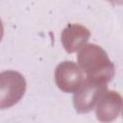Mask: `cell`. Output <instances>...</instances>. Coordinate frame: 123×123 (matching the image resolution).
I'll return each instance as SVG.
<instances>
[{"mask_svg": "<svg viewBox=\"0 0 123 123\" xmlns=\"http://www.w3.org/2000/svg\"><path fill=\"white\" fill-rule=\"evenodd\" d=\"M81 70L86 73L87 79L106 84L113 76V65L106 52L94 44L86 45L78 56Z\"/></svg>", "mask_w": 123, "mask_h": 123, "instance_id": "obj_1", "label": "cell"}, {"mask_svg": "<svg viewBox=\"0 0 123 123\" xmlns=\"http://www.w3.org/2000/svg\"><path fill=\"white\" fill-rule=\"evenodd\" d=\"M26 89L24 77L16 71L8 70L0 73V110L16 104Z\"/></svg>", "mask_w": 123, "mask_h": 123, "instance_id": "obj_2", "label": "cell"}, {"mask_svg": "<svg viewBox=\"0 0 123 123\" xmlns=\"http://www.w3.org/2000/svg\"><path fill=\"white\" fill-rule=\"evenodd\" d=\"M74 95V107L79 112L91 111L106 90V85L86 79Z\"/></svg>", "mask_w": 123, "mask_h": 123, "instance_id": "obj_3", "label": "cell"}, {"mask_svg": "<svg viewBox=\"0 0 123 123\" xmlns=\"http://www.w3.org/2000/svg\"><path fill=\"white\" fill-rule=\"evenodd\" d=\"M57 86L64 92H76L83 84V72L74 62L60 63L55 73Z\"/></svg>", "mask_w": 123, "mask_h": 123, "instance_id": "obj_4", "label": "cell"}, {"mask_svg": "<svg viewBox=\"0 0 123 123\" xmlns=\"http://www.w3.org/2000/svg\"><path fill=\"white\" fill-rule=\"evenodd\" d=\"M121 110V97L113 91L104 92L97 106V118L102 122H110L115 119Z\"/></svg>", "mask_w": 123, "mask_h": 123, "instance_id": "obj_5", "label": "cell"}, {"mask_svg": "<svg viewBox=\"0 0 123 123\" xmlns=\"http://www.w3.org/2000/svg\"><path fill=\"white\" fill-rule=\"evenodd\" d=\"M89 37V32L80 25L68 26L62 34V42L68 52L78 49Z\"/></svg>", "mask_w": 123, "mask_h": 123, "instance_id": "obj_6", "label": "cell"}, {"mask_svg": "<svg viewBox=\"0 0 123 123\" xmlns=\"http://www.w3.org/2000/svg\"><path fill=\"white\" fill-rule=\"evenodd\" d=\"M2 36H3V26H2V23H1V20H0V40L2 38Z\"/></svg>", "mask_w": 123, "mask_h": 123, "instance_id": "obj_7", "label": "cell"}]
</instances>
